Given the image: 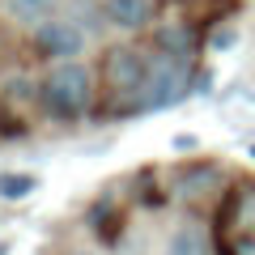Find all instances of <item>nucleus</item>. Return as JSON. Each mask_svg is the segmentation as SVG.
<instances>
[{
    "mask_svg": "<svg viewBox=\"0 0 255 255\" xmlns=\"http://www.w3.org/2000/svg\"><path fill=\"white\" fill-rule=\"evenodd\" d=\"M191 94V60L170 51H157L149 60V77L132 98V111H166Z\"/></svg>",
    "mask_w": 255,
    "mask_h": 255,
    "instance_id": "nucleus-1",
    "label": "nucleus"
},
{
    "mask_svg": "<svg viewBox=\"0 0 255 255\" xmlns=\"http://www.w3.org/2000/svg\"><path fill=\"white\" fill-rule=\"evenodd\" d=\"M38 90H43L47 111H55L60 119H77V115H85L90 102H94V77H90L85 64L64 60V64H55L51 73L43 77Z\"/></svg>",
    "mask_w": 255,
    "mask_h": 255,
    "instance_id": "nucleus-2",
    "label": "nucleus"
},
{
    "mask_svg": "<svg viewBox=\"0 0 255 255\" xmlns=\"http://www.w3.org/2000/svg\"><path fill=\"white\" fill-rule=\"evenodd\" d=\"M102 73H107V85L119 98H136V90L149 77V55L136 51V47H115V51H107Z\"/></svg>",
    "mask_w": 255,
    "mask_h": 255,
    "instance_id": "nucleus-3",
    "label": "nucleus"
},
{
    "mask_svg": "<svg viewBox=\"0 0 255 255\" xmlns=\"http://www.w3.org/2000/svg\"><path fill=\"white\" fill-rule=\"evenodd\" d=\"M34 47L43 55H51V60H68V55H77L85 47V34H81V26L68 21V17H47V21H38V30H34Z\"/></svg>",
    "mask_w": 255,
    "mask_h": 255,
    "instance_id": "nucleus-4",
    "label": "nucleus"
},
{
    "mask_svg": "<svg viewBox=\"0 0 255 255\" xmlns=\"http://www.w3.org/2000/svg\"><path fill=\"white\" fill-rule=\"evenodd\" d=\"M107 21L119 30H140L153 21V0H107Z\"/></svg>",
    "mask_w": 255,
    "mask_h": 255,
    "instance_id": "nucleus-5",
    "label": "nucleus"
},
{
    "mask_svg": "<svg viewBox=\"0 0 255 255\" xmlns=\"http://www.w3.org/2000/svg\"><path fill=\"white\" fill-rule=\"evenodd\" d=\"M170 255H209V234L200 226H179L170 238Z\"/></svg>",
    "mask_w": 255,
    "mask_h": 255,
    "instance_id": "nucleus-6",
    "label": "nucleus"
},
{
    "mask_svg": "<svg viewBox=\"0 0 255 255\" xmlns=\"http://www.w3.org/2000/svg\"><path fill=\"white\" fill-rule=\"evenodd\" d=\"M60 4V0H4V9H9V17H17V21H47L51 17V9Z\"/></svg>",
    "mask_w": 255,
    "mask_h": 255,
    "instance_id": "nucleus-7",
    "label": "nucleus"
},
{
    "mask_svg": "<svg viewBox=\"0 0 255 255\" xmlns=\"http://www.w3.org/2000/svg\"><path fill=\"white\" fill-rule=\"evenodd\" d=\"M157 47L170 55H183V60H191V47H196V38H191L187 26H162L157 30Z\"/></svg>",
    "mask_w": 255,
    "mask_h": 255,
    "instance_id": "nucleus-8",
    "label": "nucleus"
},
{
    "mask_svg": "<svg viewBox=\"0 0 255 255\" xmlns=\"http://www.w3.org/2000/svg\"><path fill=\"white\" fill-rule=\"evenodd\" d=\"M34 187H38L34 174H0V196L4 200H26Z\"/></svg>",
    "mask_w": 255,
    "mask_h": 255,
    "instance_id": "nucleus-9",
    "label": "nucleus"
},
{
    "mask_svg": "<svg viewBox=\"0 0 255 255\" xmlns=\"http://www.w3.org/2000/svg\"><path fill=\"white\" fill-rule=\"evenodd\" d=\"M217 179H221L217 166H196L191 174H183V196H200V191H209Z\"/></svg>",
    "mask_w": 255,
    "mask_h": 255,
    "instance_id": "nucleus-10",
    "label": "nucleus"
},
{
    "mask_svg": "<svg viewBox=\"0 0 255 255\" xmlns=\"http://www.w3.org/2000/svg\"><path fill=\"white\" fill-rule=\"evenodd\" d=\"M230 255H255V238H238Z\"/></svg>",
    "mask_w": 255,
    "mask_h": 255,
    "instance_id": "nucleus-11",
    "label": "nucleus"
},
{
    "mask_svg": "<svg viewBox=\"0 0 255 255\" xmlns=\"http://www.w3.org/2000/svg\"><path fill=\"white\" fill-rule=\"evenodd\" d=\"M230 43H234V30H217V34H213V47H217V51L230 47Z\"/></svg>",
    "mask_w": 255,
    "mask_h": 255,
    "instance_id": "nucleus-12",
    "label": "nucleus"
},
{
    "mask_svg": "<svg viewBox=\"0 0 255 255\" xmlns=\"http://www.w3.org/2000/svg\"><path fill=\"white\" fill-rule=\"evenodd\" d=\"M73 255H85V251H73Z\"/></svg>",
    "mask_w": 255,
    "mask_h": 255,
    "instance_id": "nucleus-13",
    "label": "nucleus"
},
{
    "mask_svg": "<svg viewBox=\"0 0 255 255\" xmlns=\"http://www.w3.org/2000/svg\"><path fill=\"white\" fill-rule=\"evenodd\" d=\"M0 255H4V247H0Z\"/></svg>",
    "mask_w": 255,
    "mask_h": 255,
    "instance_id": "nucleus-14",
    "label": "nucleus"
}]
</instances>
